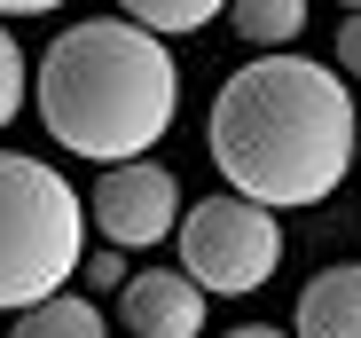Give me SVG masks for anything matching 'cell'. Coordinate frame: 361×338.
<instances>
[{
  "mask_svg": "<svg viewBox=\"0 0 361 338\" xmlns=\"http://www.w3.org/2000/svg\"><path fill=\"white\" fill-rule=\"evenodd\" d=\"M204 150L220 165V181L267 212L322 205V197H338V181L353 174V150H361L353 87L330 64H307L290 47L252 55L220 79Z\"/></svg>",
  "mask_w": 361,
  "mask_h": 338,
  "instance_id": "1",
  "label": "cell"
},
{
  "mask_svg": "<svg viewBox=\"0 0 361 338\" xmlns=\"http://www.w3.org/2000/svg\"><path fill=\"white\" fill-rule=\"evenodd\" d=\"M32 102L55 150H71L87 165H126L165 142L180 110V71L157 32L126 16H94L47 40V55L32 64Z\"/></svg>",
  "mask_w": 361,
  "mask_h": 338,
  "instance_id": "2",
  "label": "cell"
},
{
  "mask_svg": "<svg viewBox=\"0 0 361 338\" xmlns=\"http://www.w3.org/2000/svg\"><path fill=\"white\" fill-rule=\"evenodd\" d=\"M87 260V197L47 157L0 150V315L55 299Z\"/></svg>",
  "mask_w": 361,
  "mask_h": 338,
  "instance_id": "3",
  "label": "cell"
},
{
  "mask_svg": "<svg viewBox=\"0 0 361 338\" xmlns=\"http://www.w3.org/2000/svg\"><path fill=\"white\" fill-rule=\"evenodd\" d=\"M275 267H283V220L267 205L220 189V197H197L189 212H180V275H189L204 299L212 291L244 299V291L267 284Z\"/></svg>",
  "mask_w": 361,
  "mask_h": 338,
  "instance_id": "4",
  "label": "cell"
},
{
  "mask_svg": "<svg viewBox=\"0 0 361 338\" xmlns=\"http://www.w3.org/2000/svg\"><path fill=\"white\" fill-rule=\"evenodd\" d=\"M87 220L102 229V244L118 252H149L180 229V189L157 157H126V165H102V181L87 197Z\"/></svg>",
  "mask_w": 361,
  "mask_h": 338,
  "instance_id": "5",
  "label": "cell"
},
{
  "mask_svg": "<svg viewBox=\"0 0 361 338\" xmlns=\"http://www.w3.org/2000/svg\"><path fill=\"white\" fill-rule=\"evenodd\" d=\"M126 338H204V291L180 267H134L118 291Z\"/></svg>",
  "mask_w": 361,
  "mask_h": 338,
  "instance_id": "6",
  "label": "cell"
},
{
  "mask_svg": "<svg viewBox=\"0 0 361 338\" xmlns=\"http://www.w3.org/2000/svg\"><path fill=\"white\" fill-rule=\"evenodd\" d=\"M298 338H361V260L345 267H322L307 291H298V315H290Z\"/></svg>",
  "mask_w": 361,
  "mask_h": 338,
  "instance_id": "7",
  "label": "cell"
},
{
  "mask_svg": "<svg viewBox=\"0 0 361 338\" xmlns=\"http://www.w3.org/2000/svg\"><path fill=\"white\" fill-rule=\"evenodd\" d=\"M228 24L244 47L259 55H283L298 32H307V0H228Z\"/></svg>",
  "mask_w": 361,
  "mask_h": 338,
  "instance_id": "8",
  "label": "cell"
},
{
  "mask_svg": "<svg viewBox=\"0 0 361 338\" xmlns=\"http://www.w3.org/2000/svg\"><path fill=\"white\" fill-rule=\"evenodd\" d=\"M8 338H110V322H102V307H94V299H79V291H55V299L24 307Z\"/></svg>",
  "mask_w": 361,
  "mask_h": 338,
  "instance_id": "9",
  "label": "cell"
},
{
  "mask_svg": "<svg viewBox=\"0 0 361 338\" xmlns=\"http://www.w3.org/2000/svg\"><path fill=\"white\" fill-rule=\"evenodd\" d=\"M118 16L157 32V40H189V32H204V24L228 16V0H118Z\"/></svg>",
  "mask_w": 361,
  "mask_h": 338,
  "instance_id": "10",
  "label": "cell"
},
{
  "mask_svg": "<svg viewBox=\"0 0 361 338\" xmlns=\"http://www.w3.org/2000/svg\"><path fill=\"white\" fill-rule=\"evenodd\" d=\"M24 95H32V64H24V47H16V32L0 24V126H16V110H24Z\"/></svg>",
  "mask_w": 361,
  "mask_h": 338,
  "instance_id": "11",
  "label": "cell"
},
{
  "mask_svg": "<svg viewBox=\"0 0 361 338\" xmlns=\"http://www.w3.org/2000/svg\"><path fill=\"white\" fill-rule=\"evenodd\" d=\"M79 275H87V291H126V275H134V267L118 260V244H102V252L79 260Z\"/></svg>",
  "mask_w": 361,
  "mask_h": 338,
  "instance_id": "12",
  "label": "cell"
},
{
  "mask_svg": "<svg viewBox=\"0 0 361 338\" xmlns=\"http://www.w3.org/2000/svg\"><path fill=\"white\" fill-rule=\"evenodd\" d=\"M338 79H361V8L338 24Z\"/></svg>",
  "mask_w": 361,
  "mask_h": 338,
  "instance_id": "13",
  "label": "cell"
},
{
  "mask_svg": "<svg viewBox=\"0 0 361 338\" xmlns=\"http://www.w3.org/2000/svg\"><path fill=\"white\" fill-rule=\"evenodd\" d=\"M63 0H0V16H55Z\"/></svg>",
  "mask_w": 361,
  "mask_h": 338,
  "instance_id": "14",
  "label": "cell"
},
{
  "mask_svg": "<svg viewBox=\"0 0 361 338\" xmlns=\"http://www.w3.org/2000/svg\"><path fill=\"white\" fill-rule=\"evenodd\" d=\"M228 338H283V330H267V322H244V330H228Z\"/></svg>",
  "mask_w": 361,
  "mask_h": 338,
  "instance_id": "15",
  "label": "cell"
},
{
  "mask_svg": "<svg viewBox=\"0 0 361 338\" xmlns=\"http://www.w3.org/2000/svg\"><path fill=\"white\" fill-rule=\"evenodd\" d=\"M338 8H345V16H353V8H361V0H338Z\"/></svg>",
  "mask_w": 361,
  "mask_h": 338,
  "instance_id": "16",
  "label": "cell"
},
{
  "mask_svg": "<svg viewBox=\"0 0 361 338\" xmlns=\"http://www.w3.org/2000/svg\"><path fill=\"white\" fill-rule=\"evenodd\" d=\"M353 174H361V150H353Z\"/></svg>",
  "mask_w": 361,
  "mask_h": 338,
  "instance_id": "17",
  "label": "cell"
}]
</instances>
